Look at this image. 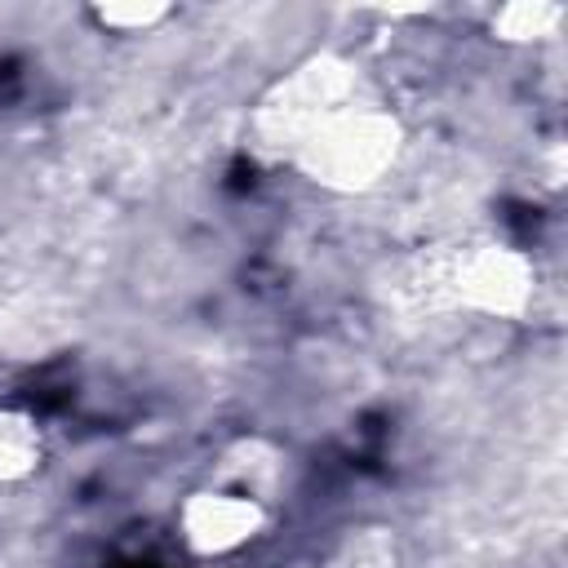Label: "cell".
<instances>
[{
    "instance_id": "6da1fadb",
    "label": "cell",
    "mask_w": 568,
    "mask_h": 568,
    "mask_svg": "<svg viewBox=\"0 0 568 568\" xmlns=\"http://www.w3.org/2000/svg\"><path fill=\"white\" fill-rule=\"evenodd\" d=\"M404 155H408L404 115L368 89L364 98L311 124L297 138V146L284 155V164L324 195H368L386 178H395Z\"/></svg>"
},
{
    "instance_id": "7a4b0ae2",
    "label": "cell",
    "mask_w": 568,
    "mask_h": 568,
    "mask_svg": "<svg viewBox=\"0 0 568 568\" xmlns=\"http://www.w3.org/2000/svg\"><path fill=\"white\" fill-rule=\"evenodd\" d=\"M413 284L435 311H462L479 320L519 324L537 306L541 271L510 240H466V244H453L426 257Z\"/></svg>"
},
{
    "instance_id": "3957f363",
    "label": "cell",
    "mask_w": 568,
    "mask_h": 568,
    "mask_svg": "<svg viewBox=\"0 0 568 568\" xmlns=\"http://www.w3.org/2000/svg\"><path fill=\"white\" fill-rule=\"evenodd\" d=\"M364 93H368V80L355 58L337 49H315L262 89V98L248 111V138L257 151L284 160L311 124H320L324 115H333L337 106Z\"/></svg>"
},
{
    "instance_id": "277c9868",
    "label": "cell",
    "mask_w": 568,
    "mask_h": 568,
    "mask_svg": "<svg viewBox=\"0 0 568 568\" xmlns=\"http://www.w3.org/2000/svg\"><path fill=\"white\" fill-rule=\"evenodd\" d=\"M275 524V510L244 497V493H231V488H217V484H195L182 493L178 510H173V532L182 541V550L191 559H204V564H217V559H235L244 550H253Z\"/></svg>"
},
{
    "instance_id": "5b68a950",
    "label": "cell",
    "mask_w": 568,
    "mask_h": 568,
    "mask_svg": "<svg viewBox=\"0 0 568 568\" xmlns=\"http://www.w3.org/2000/svg\"><path fill=\"white\" fill-rule=\"evenodd\" d=\"M204 484L244 493V497H253V501L275 510V501L288 488V453L266 435H240V439L222 444V453L213 457Z\"/></svg>"
},
{
    "instance_id": "8992f818",
    "label": "cell",
    "mask_w": 568,
    "mask_h": 568,
    "mask_svg": "<svg viewBox=\"0 0 568 568\" xmlns=\"http://www.w3.org/2000/svg\"><path fill=\"white\" fill-rule=\"evenodd\" d=\"M44 457H49V444H44L40 417L31 408L0 404V484L13 488V484L36 479Z\"/></svg>"
},
{
    "instance_id": "52a82bcc",
    "label": "cell",
    "mask_w": 568,
    "mask_h": 568,
    "mask_svg": "<svg viewBox=\"0 0 568 568\" xmlns=\"http://www.w3.org/2000/svg\"><path fill=\"white\" fill-rule=\"evenodd\" d=\"M568 9L559 0H506L488 9V36L506 49H537L559 36Z\"/></svg>"
},
{
    "instance_id": "ba28073f",
    "label": "cell",
    "mask_w": 568,
    "mask_h": 568,
    "mask_svg": "<svg viewBox=\"0 0 568 568\" xmlns=\"http://www.w3.org/2000/svg\"><path fill=\"white\" fill-rule=\"evenodd\" d=\"M404 564V546L399 532L386 524H355L346 528L315 568H399Z\"/></svg>"
},
{
    "instance_id": "9c48e42d",
    "label": "cell",
    "mask_w": 568,
    "mask_h": 568,
    "mask_svg": "<svg viewBox=\"0 0 568 568\" xmlns=\"http://www.w3.org/2000/svg\"><path fill=\"white\" fill-rule=\"evenodd\" d=\"M84 18L102 36H151L178 18V4H169V0H98L84 9Z\"/></svg>"
}]
</instances>
